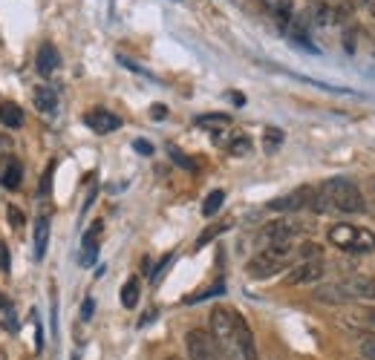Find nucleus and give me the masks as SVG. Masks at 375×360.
Masks as SVG:
<instances>
[{
  "label": "nucleus",
  "mask_w": 375,
  "mask_h": 360,
  "mask_svg": "<svg viewBox=\"0 0 375 360\" xmlns=\"http://www.w3.org/2000/svg\"><path fill=\"white\" fill-rule=\"evenodd\" d=\"M46 245H50V217H38L35 219V259L46 257Z\"/></svg>",
  "instance_id": "nucleus-14"
},
{
  "label": "nucleus",
  "mask_w": 375,
  "mask_h": 360,
  "mask_svg": "<svg viewBox=\"0 0 375 360\" xmlns=\"http://www.w3.org/2000/svg\"><path fill=\"white\" fill-rule=\"evenodd\" d=\"M6 219L12 222V228H23V222H26L23 210H21V208H15V205H9V208H6Z\"/></svg>",
  "instance_id": "nucleus-28"
},
{
  "label": "nucleus",
  "mask_w": 375,
  "mask_h": 360,
  "mask_svg": "<svg viewBox=\"0 0 375 360\" xmlns=\"http://www.w3.org/2000/svg\"><path fill=\"white\" fill-rule=\"evenodd\" d=\"M303 14L309 18V23H318V26L332 23V6H329V3H323V0H312V3H309V9H306Z\"/></svg>",
  "instance_id": "nucleus-16"
},
{
  "label": "nucleus",
  "mask_w": 375,
  "mask_h": 360,
  "mask_svg": "<svg viewBox=\"0 0 375 360\" xmlns=\"http://www.w3.org/2000/svg\"><path fill=\"white\" fill-rule=\"evenodd\" d=\"M300 234V225L298 222H291V219H274L269 222L263 231H260V242H263V248L266 245H274V242H291Z\"/></svg>",
  "instance_id": "nucleus-7"
},
{
  "label": "nucleus",
  "mask_w": 375,
  "mask_h": 360,
  "mask_svg": "<svg viewBox=\"0 0 375 360\" xmlns=\"http://www.w3.org/2000/svg\"><path fill=\"white\" fill-rule=\"evenodd\" d=\"M269 6L280 21H291V14H295V3L291 0H269Z\"/></svg>",
  "instance_id": "nucleus-24"
},
{
  "label": "nucleus",
  "mask_w": 375,
  "mask_h": 360,
  "mask_svg": "<svg viewBox=\"0 0 375 360\" xmlns=\"http://www.w3.org/2000/svg\"><path fill=\"white\" fill-rule=\"evenodd\" d=\"M136 303H139V280L136 277H130V280L124 283V288H122V306L136 308Z\"/></svg>",
  "instance_id": "nucleus-19"
},
{
  "label": "nucleus",
  "mask_w": 375,
  "mask_h": 360,
  "mask_svg": "<svg viewBox=\"0 0 375 360\" xmlns=\"http://www.w3.org/2000/svg\"><path fill=\"white\" fill-rule=\"evenodd\" d=\"M364 193L349 179H326L315 190V199L309 208L315 210H340V214H361L364 210Z\"/></svg>",
  "instance_id": "nucleus-1"
},
{
  "label": "nucleus",
  "mask_w": 375,
  "mask_h": 360,
  "mask_svg": "<svg viewBox=\"0 0 375 360\" xmlns=\"http://www.w3.org/2000/svg\"><path fill=\"white\" fill-rule=\"evenodd\" d=\"M234 329H237V312L231 308H214L208 317V332L214 337L217 349L225 354H234Z\"/></svg>",
  "instance_id": "nucleus-4"
},
{
  "label": "nucleus",
  "mask_w": 375,
  "mask_h": 360,
  "mask_svg": "<svg viewBox=\"0 0 375 360\" xmlns=\"http://www.w3.org/2000/svg\"><path fill=\"white\" fill-rule=\"evenodd\" d=\"M185 349H188V360H220L217 343L205 329H191L185 334Z\"/></svg>",
  "instance_id": "nucleus-5"
},
{
  "label": "nucleus",
  "mask_w": 375,
  "mask_h": 360,
  "mask_svg": "<svg viewBox=\"0 0 375 360\" xmlns=\"http://www.w3.org/2000/svg\"><path fill=\"white\" fill-rule=\"evenodd\" d=\"M93 308H95V303L87 297L84 306H81V320H90V317H93Z\"/></svg>",
  "instance_id": "nucleus-33"
},
{
  "label": "nucleus",
  "mask_w": 375,
  "mask_h": 360,
  "mask_svg": "<svg viewBox=\"0 0 375 360\" xmlns=\"http://www.w3.org/2000/svg\"><path fill=\"white\" fill-rule=\"evenodd\" d=\"M329 242L347 254H372L375 251V234L369 228H355L349 222H338L329 228Z\"/></svg>",
  "instance_id": "nucleus-3"
},
{
  "label": "nucleus",
  "mask_w": 375,
  "mask_h": 360,
  "mask_svg": "<svg viewBox=\"0 0 375 360\" xmlns=\"http://www.w3.org/2000/svg\"><path fill=\"white\" fill-rule=\"evenodd\" d=\"M23 182V165L18 159H9L6 168H3V176H0V185H3L6 190H18Z\"/></svg>",
  "instance_id": "nucleus-13"
},
{
  "label": "nucleus",
  "mask_w": 375,
  "mask_h": 360,
  "mask_svg": "<svg viewBox=\"0 0 375 360\" xmlns=\"http://www.w3.org/2000/svg\"><path fill=\"white\" fill-rule=\"evenodd\" d=\"M133 147H136V150H139L142 156H151V153H153V144H151V141H144V139H136V141H133Z\"/></svg>",
  "instance_id": "nucleus-32"
},
{
  "label": "nucleus",
  "mask_w": 375,
  "mask_h": 360,
  "mask_svg": "<svg viewBox=\"0 0 375 360\" xmlns=\"http://www.w3.org/2000/svg\"><path fill=\"white\" fill-rule=\"evenodd\" d=\"M355 6H364L372 18H375V0H355Z\"/></svg>",
  "instance_id": "nucleus-36"
},
{
  "label": "nucleus",
  "mask_w": 375,
  "mask_h": 360,
  "mask_svg": "<svg viewBox=\"0 0 375 360\" xmlns=\"http://www.w3.org/2000/svg\"><path fill=\"white\" fill-rule=\"evenodd\" d=\"M251 147H254L251 139L246 133H240V136H234L231 141H228V153H231V156H249Z\"/></svg>",
  "instance_id": "nucleus-21"
},
{
  "label": "nucleus",
  "mask_w": 375,
  "mask_h": 360,
  "mask_svg": "<svg viewBox=\"0 0 375 360\" xmlns=\"http://www.w3.org/2000/svg\"><path fill=\"white\" fill-rule=\"evenodd\" d=\"M222 202H225V190H211L208 199L202 202V217H214L222 208Z\"/></svg>",
  "instance_id": "nucleus-22"
},
{
  "label": "nucleus",
  "mask_w": 375,
  "mask_h": 360,
  "mask_svg": "<svg viewBox=\"0 0 375 360\" xmlns=\"http://www.w3.org/2000/svg\"><path fill=\"white\" fill-rule=\"evenodd\" d=\"M32 98H35V107H38L41 112H55V110H58V95H55L52 87H46V84L35 87Z\"/></svg>",
  "instance_id": "nucleus-15"
},
{
  "label": "nucleus",
  "mask_w": 375,
  "mask_h": 360,
  "mask_svg": "<svg viewBox=\"0 0 375 360\" xmlns=\"http://www.w3.org/2000/svg\"><path fill=\"white\" fill-rule=\"evenodd\" d=\"M35 67H38L41 75H52L61 67V55H58V49L52 43H41L38 58H35Z\"/></svg>",
  "instance_id": "nucleus-12"
},
{
  "label": "nucleus",
  "mask_w": 375,
  "mask_h": 360,
  "mask_svg": "<svg viewBox=\"0 0 375 360\" xmlns=\"http://www.w3.org/2000/svg\"><path fill=\"white\" fill-rule=\"evenodd\" d=\"M0 124L9 127V130H18L23 124V110L18 104H12V101L0 104Z\"/></svg>",
  "instance_id": "nucleus-17"
},
{
  "label": "nucleus",
  "mask_w": 375,
  "mask_h": 360,
  "mask_svg": "<svg viewBox=\"0 0 375 360\" xmlns=\"http://www.w3.org/2000/svg\"><path fill=\"white\" fill-rule=\"evenodd\" d=\"M52 170H55V165L50 161V168H46L44 179H41V196H46V193H50V185H52Z\"/></svg>",
  "instance_id": "nucleus-31"
},
{
  "label": "nucleus",
  "mask_w": 375,
  "mask_h": 360,
  "mask_svg": "<svg viewBox=\"0 0 375 360\" xmlns=\"http://www.w3.org/2000/svg\"><path fill=\"white\" fill-rule=\"evenodd\" d=\"M315 199V188H298L295 193L289 196H280V199H271L269 208L271 210H300V208H309Z\"/></svg>",
  "instance_id": "nucleus-10"
},
{
  "label": "nucleus",
  "mask_w": 375,
  "mask_h": 360,
  "mask_svg": "<svg viewBox=\"0 0 375 360\" xmlns=\"http://www.w3.org/2000/svg\"><path fill=\"white\" fill-rule=\"evenodd\" d=\"M102 231H104V225L99 219V222H93L87 228L84 237H81V266H93L95 254H99V237H102Z\"/></svg>",
  "instance_id": "nucleus-11"
},
{
  "label": "nucleus",
  "mask_w": 375,
  "mask_h": 360,
  "mask_svg": "<svg viewBox=\"0 0 375 360\" xmlns=\"http://www.w3.org/2000/svg\"><path fill=\"white\" fill-rule=\"evenodd\" d=\"M168 156H171V161H173V165H179L182 170H191V173H197V170H200V165H197V161H193L191 156H185V153L179 150V147H173V144H168Z\"/></svg>",
  "instance_id": "nucleus-18"
},
{
  "label": "nucleus",
  "mask_w": 375,
  "mask_h": 360,
  "mask_svg": "<svg viewBox=\"0 0 375 360\" xmlns=\"http://www.w3.org/2000/svg\"><path fill=\"white\" fill-rule=\"evenodd\" d=\"M228 98H231V101H234L237 107H242V104H246V98H242L240 92H228Z\"/></svg>",
  "instance_id": "nucleus-37"
},
{
  "label": "nucleus",
  "mask_w": 375,
  "mask_h": 360,
  "mask_svg": "<svg viewBox=\"0 0 375 360\" xmlns=\"http://www.w3.org/2000/svg\"><path fill=\"white\" fill-rule=\"evenodd\" d=\"M283 144V130H277V127H269L266 130V136H263V147H266V153H277V147Z\"/></svg>",
  "instance_id": "nucleus-25"
},
{
  "label": "nucleus",
  "mask_w": 375,
  "mask_h": 360,
  "mask_svg": "<svg viewBox=\"0 0 375 360\" xmlns=\"http://www.w3.org/2000/svg\"><path fill=\"white\" fill-rule=\"evenodd\" d=\"M358 317H361V320H367V326H369V329H375V308H364V312L358 314Z\"/></svg>",
  "instance_id": "nucleus-34"
},
{
  "label": "nucleus",
  "mask_w": 375,
  "mask_h": 360,
  "mask_svg": "<svg viewBox=\"0 0 375 360\" xmlns=\"http://www.w3.org/2000/svg\"><path fill=\"white\" fill-rule=\"evenodd\" d=\"M225 291V283L220 280V283H214V286H208L205 291H200V294H191V297H185V306H193V303H202V300H208V297H220V294Z\"/></svg>",
  "instance_id": "nucleus-23"
},
{
  "label": "nucleus",
  "mask_w": 375,
  "mask_h": 360,
  "mask_svg": "<svg viewBox=\"0 0 375 360\" xmlns=\"http://www.w3.org/2000/svg\"><path fill=\"white\" fill-rule=\"evenodd\" d=\"M323 263L320 259H306V263H298L295 268H291L286 274V283L289 286H309V283H318L323 277Z\"/></svg>",
  "instance_id": "nucleus-9"
},
{
  "label": "nucleus",
  "mask_w": 375,
  "mask_h": 360,
  "mask_svg": "<svg viewBox=\"0 0 375 360\" xmlns=\"http://www.w3.org/2000/svg\"><path fill=\"white\" fill-rule=\"evenodd\" d=\"M84 124L93 130V133L107 136V133H116V130L122 127V119L116 116V112L104 110V107H95V110L84 112Z\"/></svg>",
  "instance_id": "nucleus-8"
},
{
  "label": "nucleus",
  "mask_w": 375,
  "mask_h": 360,
  "mask_svg": "<svg viewBox=\"0 0 375 360\" xmlns=\"http://www.w3.org/2000/svg\"><path fill=\"white\" fill-rule=\"evenodd\" d=\"M361 357L375 360V337H361Z\"/></svg>",
  "instance_id": "nucleus-29"
},
{
  "label": "nucleus",
  "mask_w": 375,
  "mask_h": 360,
  "mask_svg": "<svg viewBox=\"0 0 375 360\" xmlns=\"http://www.w3.org/2000/svg\"><path fill=\"white\" fill-rule=\"evenodd\" d=\"M335 288L344 294V300H375V277L369 274H352L335 283Z\"/></svg>",
  "instance_id": "nucleus-6"
},
{
  "label": "nucleus",
  "mask_w": 375,
  "mask_h": 360,
  "mask_svg": "<svg viewBox=\"0 0 375 360\" xmlns=\"http://www.w3.org/2000/svg\"><path fill=\"white\" fill-rule=\"evenodd\" d=\"M358 360H364V357H358Z\"/></svg>",
  "instance_id": "nucleus-42"
},
{
  "label": "nucleus",
  "mask_w": 375,
  "mask_h": 360,
  "mask_svg": "<svg viewBox=\"0 0 375 360\" xmlns=\"http://www.w3.org/2000/svg\"><path fill=\"white\" fill-rule=\"evenodd\" d=\"M168 360H182V357H176V354H171V357H168Z\"/></svg>",
  "instance_id": "nucleus-41"
},
{
  "label": "nucleus",
  "mask_w": 375,
  "mask_h": 360,
  "mask_svg": "<svg viewBox=\"0 0 375 360\" xmlns=\"http://www.w3.org/2000/svg\"><path fill=\"white\" fill-rule=\"evenodd\" d=\"M3 329H15V317H12V312H6V317H3Z\"/></svg>",
  "instance_id": "nucleus-38"
},
{
  "label": "nucleus",
  "mask_w": 375,
  "mask_h": 360,
  "mask_svg": "<svg viewBox=\"0 0 375 360\" xmlns=\"http://www.w3.org/2000/svg\"><path fill=\"white\" fill-rule=\"evenodd\" d=\"M151 116L156 119V121H162L168 116V110H165V104H153V110H151Z\"/></svg>",
  "instance_id": "nucleus-35"
},
{
  "label": "nucleus",
  "mask_w": 375,
  "mask_h": 360,
  "mask_svg": "<svg viewBox=\"0 0 375 360\" xmlns=\"http://www.w3.org/2000/svg\"><path fill=\"white\" fill-rule=\"evenodd\" d=\"M289 263H298V245L295 242H274L260 248L251 259H249V277L251 280H269V277L280 274Z\"/></svg>",
  "instance_id": "nucleus-2"
},
{
  "label": "nucleus",
  "mask_w": 375,
  "mask_h": 360,
  "mask_svg": "<svg viewBox=\"0 0 375 360\" xmlns=\"http://www.w3.org/2000/svg\"><path fill=\"white\" fill-rule=\"evenodd\" d=\"M6 308V297H3V291H0V312H3Z\"/></svg>",
  "instance_id": "nucleus-39"
},
{
  "label": "nucleus",
  "mask_w": 375,
  "mask_h": 360,
  "mask_svg": "<svg viewBox=\"0 0 375 360\" xmlns=\"http://www.w3.org/2000/svg\"><path fill=\"white\" fill-rule=\"evenodd\" d=\"M12 268V257H9V248H6V242H0V271H9Z\"/></svg>",
  "instance_id": "nucleus-30"
},
{
  "label": "nucleus",
  "mask_w": 375,
  "mask_h": 360,
  "mask_svg": "<svg viewBox=\"0 0 375 360\" xmlns=\"http://www.w3.org/2000/svg\"><path fill=\"white\" fill-rule=\"evenodd\" d=\"M228 124H231L228 112H205V116H197V127H228Z\"/></svg>",
  "instance_id": "nucleus-20"
},
{
  "label": "nucleus",
  "mask_w": 375,
  "mask_h": 360,
  "mask_svg": "<svg viewBox=\"0 0 375 360\" xmlns=\"http://www.w3.org/2000/svg\"><path fill=\"white\" fill-rule=\"evenodd\" d=\"M352 18V3L349 0H340V3L332 6V23H347Z\"/></svg>",
  "instance_id": "nucleus-27"
},
{
  "label": "nucleus",
  "mask_w": 375,
  "mask_h": 360,
  "mask_svg": "<svg viewBox=\"0 0 375 360\" xmlns=\"http://www.w3.org/2000/svg\"><path fill=\"white\" fill-rule=\"evenodd\" d=\"M369 190H372V199H375V179H372V182H369Z\"/></svg>",
  "instance_id": "nucleus-40"
},
{
  "label": "nucleus",
  "mask_w": 375,
  "mask_h": 360,
  "mask_svg": "<svg viewBox=\"0 0 375 360\" xmlns=\"http://www.w3.org/2000/svg\"><path fill=\"white\" fill-rule=\"evenodd\" d=\"M222 231H228V222H220V225H211V228H205V231L200 234V239H197V248H205V245H208L211 239H217Z\"/></svg>",
  "instance_id": "nucleus-26"
}]
</instances>
